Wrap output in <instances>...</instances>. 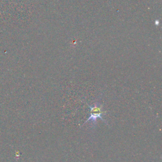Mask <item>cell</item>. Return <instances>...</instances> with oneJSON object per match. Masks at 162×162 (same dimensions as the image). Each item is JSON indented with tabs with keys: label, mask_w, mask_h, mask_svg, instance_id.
<instances>
[{
	"label": "cell",
	"mask_w": 162,
	"mask_h": 162,
	"mask_svg": "<svg viewBox=\"0 0 162 162\" xmlns=\"http://www.w3.org/2000/svg\"><path fill=\"white\" fill-rule=\"evenodd\" d=\"M89 108H90L89 117L88 120L84 122V124L90 122V126H91L92 128H94L96 126L98 118L101 119L104 123L108 124L107 121L104 120L102 117L103 114L105 113V112L103 111V106L101 103L96 101L94 104H93L91 106H89Z\"/></svg>",
	"instance_id": "6da1fadb"
}]
</instances>
